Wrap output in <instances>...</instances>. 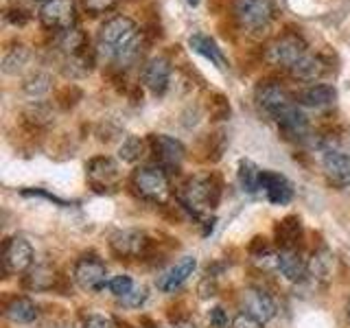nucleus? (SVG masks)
Masks as SVG:
<instances>
[{"label": "nucleus", "mask_w": 350, "mask_h": 328, "mask_svg": "<svg viewBox=\"0 0 350 328\" xmlns=\"http://www.w3.org/2000/svg\"><path fill=\"white\" fill-rule=\"evenodd\" d=\"M142 36L138 25L127 16H114L105 20L96 33L94 53L105 59H112L118 68H129L140 57Z\"/></svg>", "instance_id": "f257e3e1"}, {"label": "nucleus", "mask_w": 350, "mask_h": 328, "mask_svg": "<svg viewBox=\"0 0 350 328\" xmlns=\"http://www.w3.org/2000/svg\"><path fill=\"white\" fill-rule=\"evenodd\" d=\"M256 103L258 107L271 116L276 123L293 136H302L306 127H309V120L306 114L300 109L295 96H291L280 83L265 81L256 87Z\"/></svg>", "instance_id": "f03ea898"}, {"label": "nucleus", "mask_w": 350, "mask_h": 328, "mask_svg": "<svg viewBox=\"0 0 350 328\" xmlns=\"http://www.w3.org/2000/svg\"><path fill=\"white\" fill-rule=\"evenodd\" d=\"M224 193V184L221 178L215 173L211 175H195V178L186 180L180 191H178V200L189 213L195 217H202L204 210H213L219 206Z\"/></svg>", "instance_id": "7ed1b4c3"}, {"label": "nucleus", "mask_w": 350, "mask_h": 328, "mask_svg": "<svg viewBox=\"0 0 350 328\" xmlns=\"http://www.w3.org/2000/svg\"><path fill=\"white\" fill-rule=\"evenodd\" d=\"M131 189L147 202H162L169 195V175L160 167H138L131 173Z\"/></svg>", "instance_id": "20e7f679"}, {"label": "nucleus", "mask_w": 350, "mask_h": 328, "mask_svg": "<svg viewBox=\"0 0 350 328\" xmlns=\"http://www.w3.org/2000/svg\"><path fill=\"white\" fill-rule=\"evenodd\" d=\"M306 53H309L306 42L298 36V33H282L280 38H276L267 46L265 57L271 66H280V68L289 70L291 66L298 64Z\"/></svg>", "instance_id": "39448f33"}, {"label": "nucleus", "mask_w": 350, "mask_h": 328, "mask_svg": "<svg viewBox=\"0 0 350 328\" xmlns=\"http://www.w3.org/2000/svg\"><path fill=\"white\" fill-rule=\"evenodd\" d=\"M153 247V241L147 232L136 228L118 230L109 238V249L116 258H145Z\"/></svg>", "instance_id": "423d86ee"}, {"label": "nucleus", "mask_w": 350, "mask_h": 328, "mask_svg": "<svg viewBox=\"0 0 350 328\" xmlns=\"http://www.w3.org/2000/svg\"><path fill=\"white\" fill-rule=\"evenodd\" d=\"M107 276V267L105 262L98 258L94 251H88L77 258L75 267H72V278L77 282V287L83 291H101L107 287L105 282Z\"/></svg>", "instance_id": "0eeeda50"}, {"label": "nucleus", "mask_w": 350, "mask_h": 328, "mask_svg": "<svg viewBox=\"0 0 350 328\" xmlns=\"http://www.w3.org/2000/svg\"><path fill=\"white\" fill-rule=\"evenodd\" d=\"M234 18L250 33H258L271 25L273 7L269 0H234Z\"/></svg>", "instance_id": "6e6552de"}, {"label": "nucleus", "mask_w": 350, "mask_h": 328, "mask_svg": "<svg viewBox=\"0 0 350 328\" xmlns=\"http://www.w3.org/2000/svg\"><path fill=\"white\" fill-rule=\"evenodd\" d=\"M149 149L156 158L158 167L167 173H178L180 164L186 156V149L180 140H175L167 134H151L149 136Z\"/></svg>", "instance_id": "1a4fd4ad"}, {"label": "nucleus", "mask_w": 350, "mask_h": 328, "mask_svg": "<svg viewBox=\"0 0 350 328\" xmlns=\"http://www.w3.org/2000/svg\"><path fill=\"white\" fill-rule=\"evenodd\" d=\"M40 20L46 29L68 31L77 22V5L75 0H49L40 7Z\"/></svg>", "instance_id": "9d476101"}, {"label": "nucleus", "mask_w": 350, "mask_h": 328, "mask_svg": "<svg viewBox=\"0 0 350 328\" xmlns=\"http://www.w3.org/2000/svg\"><path fill=\"white\" fill-rule=\"evenodd\" d=\"M33 265V245L25 236H9L3 245V267L5 273L29 271Z\"/></svg>", "instance_id": "9b49d317"}, {"label": "nucleus", "mask_w": 350, "mask_h": 328, "mask_svg": "<svg viewBox=\"0 0 350 328\" xmlns=\"http://www.w3.org/2000/svg\"><path fill=\"white\" fill-rule=\"evenodd\" d=\"M142 83L153 96H164L171 83V62L167 57H151L142 68Z\"/></svg>", "instance_id": "f8f14e48"}, {"label": "nucleus", "mask_w": 350, "mask_h": 328, "mask_svg": "<svg viewBox=\"0 0 350 328\" xmlns=\"http://www.w3.org/2000/svg\"><path fill=\"white\" fill-rule=\"evenodd\" d=\"M88 180H90L92 189L96 193H105L109 189H114L118 182V164L112 158L98 156L88 162Z\"/></svg>", "instance_id": "ddd939ff"}, {"label": "nucleus", "mask_w": 350, "mask_h": 328, "mask_svg": "<svg viewBox=\"0 0 350 328\" xmlns=\"http://www.w3.org/2000/svg\"><path fill=\"white\" fill-rule=\"evenodd\" d=\"M241 304H243V311L252 317H256L260 324L273 320V315H276V302H273V298L267 291L256 289V287L243 291Z\"/></svg>", "instance_id": "4468645a"}, {"label": "nucleus", "mask_w": 350, "mask_h": 328, "mask_svg": "<svg viewBox=\"0 0 350 328\" xmlns=\"http://www.w3.org/2000/svg\"><path fill=\"white\" fill-rule=\"evenodd\" d=\"M197 269V258L195 256H184L175 262L173 267H169L167 271L162 273L158 278V289L164 291V293H173L178 291L182 284L193 276V271Z\"/></svg>", "instance_id": "2eb2a0df"}, {"label": "nucleus", "mask_w": 350, "mask_h": 328, "mask_svg": "<svg viewBox=\"0 0 350 328\" xmlns=\"http://www.w3.org/2000/svg\"><path fill=\"white\" fill-rule=\"evenodd\" d=\"M322 167L328 182L333 186H337V189L350 186V156H346L342 151H326Z\"/></svg>", "instance_id": "dca6fc26"}, {"label": "nucleus", "mask_w": 350, "mask_h": 328, "mask_svg": "<svg viewBox=\"0 0 350 328\" xmlns=\"http://www.w3.org/2000/svg\"><path fill=\"white\" fill-rule=\"evenodd\" d=\"M260 191H265L267 200L271 204H289L293 197V189L287 182V178L276 171H262L260 173Z\"/></svg>", "instance_id": "f3484780"}, {"label": "nucleus", "mask_w": 350, "mask_h": 328, "mask_svg": "<svg viewBox=\"0 0 350 328\" xmlns=\"http://www.w3.org/2000/svg\"><path fill=\"white\" fill-rule=\"evenodd\" d=\"M276 269L291 282H302L309 273V262L298 249H280L276 254Z\"/></svg>", "instance_id": "a211bd4d"}, {"label": "nucleus", "mask_w": 350, "mask_h": 328, "mask_svg": "<svg viewBox=\"0 0 350 328\" xmlns=\"http://www.w3.org/2000/svg\"><path fill=\"white\" fill-rule=\"evenodd\" d=\"M189 46L197 55H202L204 59L211 62L213 66H217L219 70L228 68V57L224 55V51L219 49V44L211 36H206V33H193V36L189 38Z\"/></svg>", "instance_id": "6ab92c4d"}, {"label": "nucleus", "mask_w": 350, "mask_h": 328, "mask_svg": "<svg viewBox=\"0 0 350 328\" xmlns=\"http://www.w3.org/2000/svg\"><path fill=\"white\" fill-rule=\"evenodd\" d=\"M273 236L280 249H298L302 238V221L298 215H287L273 228Z\"/></svg>", "instance_id": "aec40b11"}, {"label": "nucleus", "mask_w": 350, "mask_h": 328, "mask_svg": "<svg viewBox=\"0 0 350 328\" xmlns=\"http://www.w3.org/2000/svg\"><path fill=\"white\" fill-rule=\"evenodd\" d=\"M337 98V90L333 85L328 83H313L309 87H304V90L298 92V96H295V101H298V105L302 107H326V105H333Z\"/></svg>", "instance_id": "412c9836"}, {"label": "nucleus", "mask_w": 350, "mask_h": 328, "mask_svg": "<svg viewBox=\"0 0 350 328\" xmlns=\"http://www.w3.org/2000/svg\"><path fill=\"white\" fill-rule=\"evenodd\" d=\"M5 317L16 324H31L38 317V304L27 295H14L5 302Z\"/></svg>", "instance_id": "4be33fe9"}, {"label": "nucleus", "mask_w": 350, "mask_h": 328, "mask_svg": "<svg viewBox=\"0 0 350 328\" xmlns=\"http://www.w3.org/2000/svg\"><path fill=\"white\" fill-rule=\"evenodd\" d=\"M57 271L49 265H36L27 271V276L22 278V287L29 291H51L57 287Z\"/></svg>", "instance_id": "5701e85b"}, {"label": "nucleus", "mask_w": 350, "mask_h": 328, "mask_svg": "<svg viewBox=\"0 0 350 328\" xmlns=\"http://www.w3.org/2000/svg\"><path fill=\"white\" fill-rule=\"evenodd\" d=\"M324 72H326V64L311 53H306L298 64H293L289 68V74L298 81H317Z\"/></svg>", "instance_id": "b1692460"}, {"label": "nucleus", "mask_w": 350, "mask_h": 328, "mask_svg": "<svg viewBox=\"0 0 350 328\" xmlns=\"http://www.w3.org/2000/svg\"><path fill=\"white\" fill-rule=\"evenodd\" d=\"M59 49L66 53V57H75V55H83L90 51V42H88L81 29L72 27L59 33Z\"/></svg>", "instance_id": "393cba45"}, {"label": "nucleus", "mask_w": 350, "mask_h": 328, "mask_svg": "<svg viewBox=\"0 0 350 328\" xmlns=\"http://www.w3.org/2000/svg\"><path fill=\"white\" fill-rule=\"evenodd\" d=\"M309 273H311L315 280H322V282H326L328 278L333 276V254L326 247L317 249L315 254L311 256Z\"/></svg>", "instance_id": "a878e982"}, {"label": "nucleus", "mask_w": 350, "mask_h": 328, "mask_svg": "<svg viewBox=\"0 0 350 328\" xmlns=\"http://www.w3.org/2000/svg\"><path fill=\"white\" fill-rule=\"evenodd\" d=\"M31 59V51L27 46H14L3 55V72L5 74H18L25 70V66Z\"/></svg>", "instance_id": "bb28decb"}, {"label": "nucleus", "mask_w": 350, "mask_h": 328, "mask_svg": "<svg viewBox=\"0 0 350 328\" xmlns=\"http://www.w3.org/2000/svg\"><path fill=\"white\" fill-rule=\"evenodd\" d=\"M260 173H262V169H258L252 160L239 162V182L243 186V191H247V193L260 191Z\"/></svg>", "instance_id": "cd10ccee"}, {"label": "nucleus", "mask_w": 350, "mask_h": 328, "mask_svg": "<svg viewBox=\"0 0 350 328\" xmlns=\"http://www.w3.org/2000/svg\"><path fill=\"white\" fill-rule=\"evenodd\" d=\"M51 87H53L51 74H46V72H36V74L29 77V79L25 81L22 90H25V94L31 96V98H42V96H46L51 92Z\"/></svg>", "instance_id": "c85d7f7f"}, {"label": "nucleus", "mask_w": 350, "mask_h": 328, "mask_svg": "<svg viewBox=\"0 0 350 328\" xmlns=\"http://www.w3.org/2000/svg\"><path fill=\"white\" fill-rule=\"evenodd\" d=\"M142 151H145V142H142L138 136H127L123 140V145L118 147V160H123V162H136L140 160L142 156Z\"/></svg>", "instance_id": "c756f323"}, {"label": "nucleus", "mask_w": 350, "mask_h": 328, "mask_svg": "<svg viewBox=\"0 0 350 328\" xmlns=\"http://www.w3.org/2000/svg\"><path fill=\"white\" fill-rule=\"evenodd\" d=\"M134 287H136L134 280H131L129 276H125V273H120V276H114L112 280L107 282V289L112 291L116 298H123V295H127Z\"/></svg>", "instance_id": "7c9ffc66"}, {"label": "nucleus", "mask_w": 350, "mask_h": 328, "mask_svg": "<svg viewBox=\"0 0 350 328\" xmlns=\"http://www.w3.org/2000/svg\"><path fill=\"white\" fill-rule=\"evenodd\" d=\"M118 5V0H83V9L90 16H101V14H109L114 11Z\"/></svg>", "instance_id": "2f4dec72"}, {"label": "nucleus", "mask_w": 350, "mask_h": 328, "mask_svg": "<svg viewBox=\"0 0 350 328\" xmlns=\"http://www.w3.org/2000/svg\"><path fill=\"white\" fill-rule=\"evenodd\" d=\"M27 116L33 120L36 125H49L51 123V107L49 105H44V103H40V101H36V105H33L29 112H27Z\"/></svg>", "instance_id": "473e14b6"}, {"label": "nucleus", "mask_w": 350, "mask_h": 328, "mask_svg": "<svg viewBox=\"0 0 350 328\" xmlns=\"http://www.w3.org/2000/svg\"><path fill=\"white\" fill-rule=\"evenodd\" d=\"M147 295L149 293H147L145 287H134L127 295H123V298H118V300H120V304H123V306H129V309H138L140 304H145Z\"/></svg>", "instance_id": "72a5a7b5"}, {"label": "nucleus", "mask_w": 350, "mask_h": 328, "mask_svg": "<svg viewBox=\"0 0 350 328\" xmlns=\"http://www.w3.org/2000/svg\"><path fill=\"white\" fill-rule=\"evenodd\" d=\"M250 254L252 256H256V258H262V256H269V254H273L271 251V245H269V241L265 238V236H254L250 241Z\"/></svg>", "instance_id": "f704fd0d"}, {"label": "nucleus", "mask_w": 350, "mask_h": 328, "mask_svg": "<svg viewBox=\"0 0 350 328\" xmlns=\"http://www.w3.org/2000/svg\"><path fill=\"white\" fill-rule=\"evenodd\" d=\"M211 114L215 120H224L230 116V103H228V98L224 94H217L215 96V101L211 105Z\"/></svg>", "instance_id": "c9c22d12"}, {"label": "nucleus", "mask_w": 350, "mask_h": 328, "mask_svg": "<svg viewBox=\"0 0 350 328\" xmlns=\"http://www.w3.org/2000/svg\"><path fill=\"white\" fill-rule=\"evenodd\" d=\"M208 322H211L213 328H228L230 317L221 306H215V309H211V313H208Z\"/></svg>", "instance_id": "e433bc0d"}, {"label": "nucleus", "mask_w": 350, "mask_h": 328, "mask_svg": "<svg viewBox=\"0 0 350 328\" xmlns=\"http://www.w3.org/2000/svg\"><path fill=\"white\" fill-rule=\"evenodd\" d=\"M83 328H114V322L109 315H101V313H94L85 320Z\"/></svg>", "instance_id": "4c0bfd02"}, {"label": "nucleus", "mask_w": 350, "mask_h": 328, "mask_svg": "<svg viewBox=\"0 0 350 328\" xmlns=\"http://www.w3.org/2000/svg\"><path fill=\"white\" fill-rule=\"evenodd\" d=\"M5 20L9 22V25H14V27H25L27 22H29V14L25 9H9L7 14H5Z\"/></svg>", "instance_id": "58836bf2"}, {"label": "nucleus", "mask_w": 350, "mask_h": 328, "mask_svg": "<svg viewBox=\"0 0 350 328\" xmlns=\"http://www.w3.org/2000/svg\"><path fill=\"white\" fill-rule=\"evenodd\" d=\"M232 328H262V324L256 320V317H252L247 313H241V315L234 317Z\"/></svg>", "instance_id": "ea45409f"}, {"label": "nucleus", "mask_w": 350, "mask_h": 328, "mask_svg": "<svg viewBox=\"0 0 350 328\" xmlns=\"http://www.w3.org/2000/svg\"><path fill=\"white\" fill-rule=\"evenodd\" d=\"M173 328H197V326L189 317H178V320H173Z\"/></svg>", "instance_id": "a19ab883"}, {"label": "nucleus", "mask_w": 350, "mask_h": 328, "mask_svg": "<svg viewBox=\"0 0 350 328\" xmlns=\"http://www.w3.org/2000/svg\"><path fill=\"white\" fill-rule=\"evenodd\" d=\"M186 3H189L191 7H197V5H200V3H202V0H186Z\"/></svg>", "instance_id": "79ce46f5"}, {"label": "nucleus", "mask_w": 350, "mask_h": 328, "mask_svg": "<svg viewBox=\"0 0 350 328\" xmlns=\"http://www.w3.org/2000/svg\"><path fill=\"white\" fill-rule=\"evenodd\" d=\"M346 317H348V324H350V300H348V306H346Z\"/></svg>", "instance_id": "37998d69"}, {"label": "nucleus", "mask_w": 350, "mask_h": 328, "mask_svg": "<svg viewBox=\"0 0 350 328\" xmlns=\"http://www.w3.org/2000/svg\"><path fill=\"white\" fill-rule=\"evenodd\" d=\"M38 3H42V5H44V3H49V0H38Z\"/></svg>", "instance_id": "c03bdc74"}]
</instances>
